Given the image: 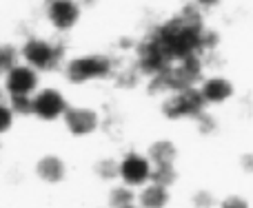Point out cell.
I'll use <instances>...</instances> for the list:
<instances>
[{
	"label": "cell",
	"instance_id": "7",
	"mask_svg": "<svg viewBox=\"0 0 253 208\" xmlns=\"http://www.w3.org/2000/svg\"><path fill=\"white\" fill-rule=\"evenodd\" d=\"M198 91H200L205 104H211V106L224 104L236 96V87H233V82L227 75H209V78H205L200 82Z\"/></svg>",
	"mask_w": 253,
	"mask_h": 208
},
{
	"label": "cell",
	"instance_id": "13",
	"mask_svg": "<svg viewBox=\"0 0 253 208\" xmlns=\"http://www.w3.org/2000/svg\"><path fill=\"white\" fill-rule=\"evenodd\" d=\"M109 204L114 208H129V206L138 204V197H135V193L131 186L120 184V186H116L114 191L109 193Z\"/></svg>",
	"mask_w": 253,
	"mask_h": 208
},
{
	"label": "cell",
	"instance_id": "11",
	"mask_svg": "<svg viewBox=\"0 0 253 208\" xmlns=\"http://www.w3.org/2000/svg\"><path fill=\"white\" fill-rule=\"evenodd\" d=\"M167 204H169V188L160 184H147L138 195L140 208H167Z\"/></svg>",
	"mask_w": 253,
	"mask_h": 208
},
{
	"label": "cell",
	"instance_id": "16",
	"mask_svg": "<svg viewBox=\"0 0 253 208\" xmlns=\"http://www.w3.org/2000/svg\"><path fill=\"white\" fill-rule=\"evenodd\" d=\"M218 208H253L245 195H227L218 202Z\"/></svg>",
	"mask_w": 253,
	"mask_h": 208
},
{
	"label": "cell",
	"instance_id": "9",
	"mask_svg": "<svg viewBox=\"0 0 253 208\" xmlns=\"http://www.w3.org/2000/svg\"><path fill=\"white\" fill-rule=\"evenodd\" d=\"M47 18L56 29L67 31L78 22L80 7L76 2H67V0H56V2L47 4Z\"/></svg>",
	"mask_w": 253,
	"mask_h": 208
},
{
	"label": "cell",
	"instance_id": "5",
	"mask_svg": "<svg viewBox=\"0 0 253 208\" xmlns=\"http://www.w3.org/2000/svg\"><path fill=\"white\" fill-rule=\"evenodd\" d=\"M22 58L25 62L36 71H44V69H53L60 58V51L53 47L51 42L44 40H29L22 47Z\"/></svg>",
	"mask_w": 253,
	"mask_h": 208
},
{
	"label": "cell",
	"instance_id": "4",
	"mask_svg": "<svg viewBox=\"0 0 253 208\" xmlns=\"http://www.w3.org/2000/svg\"><path fill=\"white\" fill-rule=\"evenodd\" d=\"M4 89L11 98H31L38 89V71L29 65H18L4 75Z\"/></svg>",
	"mask_w": 253,
	"mask_h": 208
},
{
	"label": "cell",
	"instance_id": "17",
	"mask_svg": "<svg viewBox=\"0 0 253 208\" xmlns=\"http://www.w3.org/2000/svg\"><path fill=\"white\" fill-rule=\"evenodd\" d=\"M11 111L20 115L34 113V98H11Z\"/></svg>",
	"mask_w": 253,
	"mask_h": 208
},
{
	"label": "cell",
	"instance_id": "14",
	"mask_svg": "<svg viewBox=\"0 0 253 208\" xmlns=\"http://www.w3.org/2000/svg\"><path fill=\"white\" fill-rule=\"evenodd\" d=\"M175 177H178V173H175L173 166H153V175H151L153 184H160V186L169 188L175 182Z\"/></svg>",
	"mask_w": 253,
	"mask_h": 208
},
{
	"label": "cell",
	"instance_id": "18",
	"mask_svg": "<svg viewBox=\"0 0 253 208\" xmlns=\"http://www.w3.org/2000/svg\"><path fill=\"white\" fill-rule=\"evenodd\" d=\"M13 124V111L11 106H7V104L0 102V133H4V131H9Z\"/></svg>",
	"mask_w": 253,
	"mask_h": 208
},
{
	"label": "cell",
	"instance_id": "12",
	"mask_svg": "<svg viewBox=\"0 0 253 208\" xmlns=\"http://www.w3.org/2000/svg\"><path fill=\"white\" fill-rule=\"evenodd\" d=\"M178 155L173 142H167V139H160V142L151 144L149 148V160H151L153 166H173V160Z\"/></svg>",
	"mask_w": 253,
	"mask_h": 208
},
{
	"label": "cell",
	"instance_id": "15",
	"mask_svg": "<svg viewBox=\"0 0 253 208\" xmlns=\"http://www.w3.org/2000/svg\"><path fill=\"white\" fill-rule=\"evenodd\" d=\"M16 58H18V51L11 44H0V71H2L4 75H7L13 67H18Z\"/></svg>",
	"mask_w": 253,
	"mask_h": 208
},
{
	"label": "cell",
	"instance_id": "1",
	"mask_svg": "<svg viewBox=\"0 0 253 208\" xmlns=\"http://www.w3.org/2000/svg\"><path fill=\"white\" fill-rule=\"evenodd\" d=\"M205 106L207 104L198 89H184V91H175L171 98H167V102L162 104V113L171 120H180V117L200 115Z\"/></svg>",
	"mask_w": 253,
	"mask_h": 208
},
{
	"label": "cell",
	"instance_id": "19",
	"mask_svg": "<svg viewBox=\"0 0 253 208\" xmlns=\"http://www.w3.org/2000/svg\"><path fill=\"white\" fill-rule=\"evenodd\" d=\"M129 208H140V206H138V204H133V206H129Z\"/></svg>",
	"mask_w": 253,
	"mask_h": 208
},
{
	"label": "cell",
	"instance_id": "8",
	"mask_svg": "<svg viewBox=\"0 0 253 208\" xmlns=\"http://www.w3.org/2000/svg\"><path fill=\"white\" fill-rule=\"evenodd\" d=\"M65 124L71 135H89L98 129L100 117L93 108H83V106H69L65 113Z\"/></svg>",
	"mask_w": 253,
	"mask_h": 208
},
{
	"label": "cell",
	"instance_id": "10",
	"mask_svg": "<svg viewBox=\"0 0 253 208\" xmlns=\"http://www.w3.org/2000/svg\"><path fill=\"white\" fill-rule=\"evenodd\" d=\"M36 173L47 184H60L67 177V166L58 155H44L36 164Z\"/></svg>",
	"mask_w": 253,
	"mask_h": 208
},
{
	"label": "cell",
	"instance_id": "6",
	"mask_svg": "<svg viewBox=\"0 0 253 208\" xmlns=\"http://www.w3.org/2000/svg\"><path fill=\"white\" fill-rule=\"evenodd\" d=\"M67 102L62 98V93L58 89H42L34 96V115L40 120H58V117H65L67 113Z\"/></svg>",
	"mask_w": 253,
	"mask_h": 208
},
{
	"label": "cell",
	"instance_id": "3",
	"mask_svg": "<svg viewBox=\"0 0 253 208\" xmlns=\"http://www.w3.org/2000/svg\"><path fill=\"white\" fill-rule=\"evenodd\" d=\"M153 175V164L149 157L140 155V153H126L120 160V179L125 186H147V182H151Z\"/></svg>",
	"mask_w": 253,
	"mask_h": 208
},
{
	"label": "cell",
	"instance_id": "2",
	"mask_svg": "<svg viewBox=\"0 0 253 208\" xmlns=\"http://www.w3.org/2000/svg\"><path fill=\"white\" fill-rule=\"evenodd\" d=\"M109 73H111V60L107 56H83L71 60L69 67H67V78L76 84L105 78Z\"/></svg>",
	"mask_w": 253,
	"mask_h": 208
}]
</instances>
